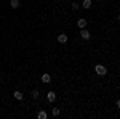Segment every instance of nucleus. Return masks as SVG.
Returning <instances> with one entry per match:
<instances>
[{
  "label": "nucleus",
  "instance_id": "obj_14",
  "mask_svg": "<svg viewBox=\"0 0 120 119\" xmlns=\"http://www.w3.org/2000/svg\"><path fill=\"white\" fill-rule=\"evenodd\" d=\"M117 108H119V110H120V100L117 101Z\"/></svg>",
  "mask_w": 120,
  "mask_h": 119
},
{
  "label": "nucleus",
  "instance_id": "obj_1",
  "mask_svg": "<svg viewBox=\"0 0 120 119\" xmlns=\"http://www.w3.org/2000/svg\"><path fill=\"white\" fill-rule=\"evenodd\" d=\"M94 71H96L98 76H106V74H107V69H106L102 64H96V66H94Z\"/></svg>",
  "mask_w": 120,
  "mask_h": 119
},
{
  "label": "nucleus",
  "instance_id": "obj_15",
  "mask_svg": "<svg viewBox=\"0 0 120 119\" xmlns=\"http://www.w3.org/2000/svg\"><path fill=\"white\" fill-rule=\"evenodd\" d=\"M119 19H120V15H119Z\"/></svg>",
  "mask_w": 120,
  "mask_h": 119
},
{
  "label": "nucleus",
  "instance_id": "obj_7",
  "mask_svg": "<svg viewBox=\"0 0 120 119\" xmlns=\"http://www.w3.org/2000/svg\"><path fill=\"white\" fill-rule=\"evenodd\" d=\"M83 8H86V10H90L91 8V0H83Z\"/></svg>",
  "mask_w": 120,
  "mask_h": 119
},
{
  "label": "nucleus",
  "instance_id": "obj_12",
  "mask_svg": "<svg viewBox=\"0 0 120 119\" xmlns=\"http://www.w3.org/2000/svg\"><path fill=\"white\" fill-rule=\"evenodd\" d=\"M32 98H34V100H37V98H38V92L37 90H32Z\"/></svg>",
  "mask_w": 120,
  "mask_h": 119
},
{
  "label": "nucleus",
  "instance_id": "obj_5",
  "mask_svg": "<svg viewBox=\"0 0 120 119\" xmlns=\"http://www.w3.org/2000/svg\"><path fill=\"white\" fill-rule=\"evenodd\" d=\"M77 26H79V28L80 29H83V28H86V19H79V21H77Z\"/></svg>",
  "mask_w": 120,
  "mask_h": 119
},
{
  "label": "nucleus",
  "instance_id": "obj_11",
  "mask_svg": "<svg viewBox=\"0 0 120 119\" xmlns=\"http://www.w3.org/2000/svg\"><path fill=\"white\" fill-rule=\"evenodd\" d=\"M51 113H53V116L56 118V116H59V113H61V111L58 110V108H53V111H51Z\"/></svg>",
  "mask_w": 120,
  "mask_h": 119
},
{
  "label": "nucleus",
  "instance_id": "obj_4",
  "mask_svg": "<svg viewBox=\"0 0 120 119\" xmlns=\"http://www.w3.org/2000/svg\"><path fill=\"white\" fill-rule=\"evenodd\" d=\"M58 42H59V44H66V42H67V36H66V34H59V36H58Z\"/></svg>",
  "mask_w": 120,
  "mask_h": 119
},
{
  "label": "nucleus",
  "instance_id": "obj_10",
  "mask_svg": "<svg viewBox=\"0 0 120 119\" xmlns=\"http://www.w3.org/2000/svg\"><path fill=\"white\" fill-rule=\"evenodd\" d=\"M38 119H46V113L45 111H40V113H38Z\"/></svg>",
  "mask_w": 120,
  "mask_h": 119
},
{
  "label": "nucleus",
  "instance_id": "obj_13",
  "mask_svg": "<svg viewBox=\"0 0 120 119\" xmlns=\"http://www.w3.org/2000/svg\"><path fill=\"white\" fill-rule=\"evenodd\" d=\"M71 7H72V10H79V5L77 3H71Z\"/></svg>",
  "mask_w": 120,
  "mask_h": 119
},
{
  "label": "nucleus",
  "instance_id": "obj_6",
  "mask_svg": "<svg viewBox=\"0 0 120 119\" xmlns=\"http://www.w3.org/2000/svg\"><path fill=\"white\" fill-rule=\"evenodd\" d=\"M50 81H51V76H50V74H43V76H42V82L43 84H48Z\"/></svg>",
  "mask_w": 120,
  "mask_h": 119
},
{
  "label": "nucleus",
  "instance_id": "obj_3",
  "mask_svg": "<svg viewBox=\"0 0 120 119\" xmlns=\"http://www.w3.org/2000/svg\"><path fill=\"white\" fill-rule=\"evenodd\" d=\"M80 36H82V39H85V40H88V39H90V31H86V29L83 28L82 31H80Z\"/></svg>",
  "mask_w": 120,
  "mask_h": 119
},
{
  "label": "nucleus",
  "instance_id": "obj_8",
  "mask_svg": "<svg viewBox=\"0 0 120 119\" xmlns=\"http://www.w3.org/2000/svg\"><path fill=\"white\" fill-rule=\"evenodd\" d=\"M11 8H19V0H10Z\"/></svg>",
  "mask_w": 120,
  "mask_h": 119
},
{
  "label": "nucleus",
  "instance_id": "obj_9",
  "mask_svg": "<svg viewBox=\"0 0 120 119\" xmlns=\"http://www.w3.org/2000/svg\"><path fill=\"white\" fill-rule=\"evenodd\" d=\"M13 97H15L16 100H22V93H21L19 90H16V92H15V93H13Z\"/></svg>",
  "mask_w": 120,
  "mask_h": 119
},
{
  "label": "nucleus",
  "instance_id": "obj_2",
  "mask_svg": "<svg viewBox=\"0 0 120 119\" xmlns=\"http://www.w3.org/2000/svg\"><path fill=\"white\" fill-rule=\"evenodd\" d=\"M46 100L50 101V103H53V101L56 100V93L55 92H48V93H46Z\"/></svg>",
  "mask_w": 120,
  "mask_h": 119
}]
</instances>
